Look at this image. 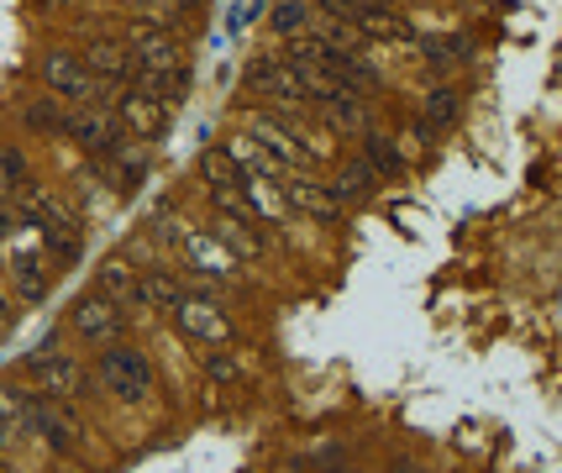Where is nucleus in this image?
Returning a JSON list of instances; mask_svg holds the SVG:
<instances>
[{
	"label": "nucleus",
	"instance_id": "f257e3e1",
	"mask_svg": "<svg viewBox=\"0 0 562 473\" xmlns=\"http://www.w3.org/2000/svg\"><path fill=\"white\" fill-rule=\"evenodd\" d=\"M43 85H48V95H58L64 105H90V100H105L111 95V79H100L90 64H85V53H48L43 58Z\"/></svg>",
	"mask_w": 562,
	"mask_h": 473
},
{
	"label": "nucleus",
	"instance_id": "f03ea898",
	"mask_svg": "<svg viewBox=\"0 0 562 473\" xmlns=\"http://www.w3.org/2000/svg\"><path fill=\"white\" fill-rule=\"evenodd\" d=\"M95 379L105 395H116L122 405H147L153 399V363L137 348H105L95 363Z\"/></svg>",
	"mask_w": 562,
	"mask_h": 473
},
{
	"label": "nucleus",
	"instance_id": "7ed1b4c3",
	"mask_svg": "<svg viewBox=\"0 0 562 473\" xmlns=\"http://www.w3.org/2000/svg\"><path fill=\"white\" fill-rule=\"evenodd\" d=\"M126 48H132V64H137V75H190V58H184V43H179V32L169 26H137L132 37H126Z\"/></svg>",
	"mask_w": 562,
	"mask_h": 473
},
{
	"label": "nucleus",
	"instance_id": "20e7f679",
	"mask_svg": "<svg viewBox=\"0 0 562 473\" xmlns=\"http://www.w3.org/2000/svg\"><path fill=\"white\" fill-rule=\"evenodd\" d=\"M243 126H247V137H252L258 148L269 153V158L279 164V169H284V174H294V169H316V164H311V153L294 143L290 116H279V111H252Z\"/></svg>",
	"mask_w": 562,
	"mask_h": 473
},
{
	"label": "nucleus",
	"instance_id": "39448f33",
	"mask_svg": "<svg viewBox=\"0 0 562 473\" xmlns=\"http://www.w3.org/2000/svg\"><path fill=\"white\" fill-rule=\"evenodd\" d=\"M22 211H26V226H32V232H37L48 248H58L64 258H74V252H79V216H74L64 200L32 195Z\"/></svg>",
	"mask_w": 562,
	"mask_h": 473
},
{
	"label": "nucleus",
	"instance_id": "423d86ee",
	"mask_svg": "<svg viewBox=\"0 0 562 473\" xmlns=\"http://www.w3.org/2000/svg\"><path fill=\"white\" fill-rule=\"evenodd\" d=\"M111 100V116L122 122V132H132L137 143H158L169 132V105L164 100L143 95V90H122V95H105Z\"/></svg>",
	"mask_w": 562,
	"mask_h": 473
},
{
	"label": "nucleus",
	"instance_id": "0eeeda50",
	"mask_svg": "<svg viewBox=\"0 0 562 473\" xmlns=\"http://www.w3.org/2000/svg\"><path fill=\"white\" fill-rule=\"evenodd\" d=\"M200 179H205V190L216 195V205L226 216H247V222H252V211H247V200H243V169L232 164V153L226 148L200 153Z\"/></svg>",
	"mask_w": 562,
	"mask_h": 473
},
{
	"label": "nucleus",
	"instance_id": "6e6552de",
	"mask_svg": "<svg viewBox=\"0 0 562 473\" xmlns=\"http://www.w3.org/2000/svg\"><path fill=\"white\" fill-rule=\"evenodd\" d=\"M64 132H69L85 153H95V158H111V153L122 148V137H126L122 122H116L111 111H100V105H74Z\"/></svg>",
	"mask_w": 562,
	"mask_h": 473
},
{
	"label": "nucleus",
	"instance_id": "1a4fd4ad",
	"mask_svg": "<svg viewBox=\"0 0 562 473\" xmlns=\"http://www.w3.org/2000/svg\"><path fill=\"white\" fill-rule=\"evenodd\" d=\"M69 331H74V337H85V342L111 348V342L122 337V305H116V300H105L100 290H95V295H85V300H74Z\"/></svg>",
	"mask_w": 562,
	"mask_h": 473
},
{
	"label": "nucleus",
	"instance_id": "9d476101",
	"mask_svg": "<svg viewBox=\"0 0 562 473\" xmlns=\"http://www.w3.org/2000/svg\"><path fill=\"white\" fill-rule=\"evenodd\" d=\"M173 322H179V331H184L190 342H205V348H226V342H232V322L216 311V300H205V295L179 300V305H173Z\"/></svg>",
	"mask_w": 562,
	"mask_h": 473
},
{
	"label": "nucleus",
	"instance_id": "9b49d317",
	"mask_svg": "<svg viewBox=\"0 0 562 473\" xmlns=\"http://www.w3.org/2000/svg\"><path fill=\"white\" fill-rule=\"evenodd\" d=\"M179 252H184V263L205 279H232L237 274V263H243L237 252L221 243L216 232H190V226H179Z\"/></svg>",
	"mask_w": 562,
	"mask_h": 473
},
{
	"label": "nucleus",
	"instance_id": "f8f14e48",
	"mask_svg": "<svg viewBox=\"0 0 562 473\" xmlns=\"http://www.w3.org/2000/svg\"><path fill=\"white\" fill-rule=\"evenodd\" d=\"M26 374H37V384H43V395L48 399H64L69 405L79 390H85V369H79V358H69V352H48V358H26L22 363Z\"/></svg>",
	"mask_w": 562,
	"mask_h": 473
},
{
	"label": "nucleus",
	"instance_id": "ddd939ff",
	"mask_svg": "<svg viewBox=\"0 0 562 473\" xmlns=\"http://www.w3.org/2000/svg\"><path fill=\"white\" fill-rule=\"evenodd\" d=\"M279 184H284V200H290V211H305V216H316V222H337V216H342V200L331 195V184L311 179L305 169L284 174Z\"/></svg>",
	"mask_w": 562,
	"mask_h": 473
},
{
	"label": "nucleus",
	"instance_id": "4468645a",
	"mask_svg": "<svg viewBox=\"0 0 562 473\" xmlns=\"http://www.w3.org/2000/svg\"><path fill=\"white\" fill-rule=\"evenodd\" d=\"M243 200H247V211H252V222L258 226H284L290 222L284 184L269 179V174H258V169H243Z\"/></svg>",
	"mask_w": 562,
	"mask_h": 473
},
{
	"label": "nucleus",
	"instance_id": "2eb2a0df",
	"mask_svg": "<svg viewBox=\"0 0 562 473\" xmlns=\"http://www.w3.org/2000/svg\"><path fill=\"white\" fill-rule=\"evenodd\" d=\"M32 426L53 452H79V421H74V410H64V399H37Z\"/></svg>",
	"mask_w": 562,
	"mask_h": 473
},
{
	"label": "nucleus",
	"instance_id": "dca6fc26",
	"mask_svg": "<svg viewBox=\"0 0 562 473\" xmlns=\"http://www.w3.org/2000/svg\"><path fill=\"white\" fill-rule=\"evenodd\" d=\"M95 290L105 300H116V305H132V311H143V274L132 269V258H105L95 269Z\"/></svg>",
	"mask_w": 562,
	"mask_h": 473
},
{
	"label": "nucleus",
	"instance_id": "f3484780",
	"mask_svg": "<svg viewBox=\"0 0 562 473\" xmlns=\"http://www.w3.org/2000/svg\"><path fill=\"white\" fill-rule=\"evenodd\" d=\"M321 116H326V126L337 132V137H368L373 126H368V105H363V95H352V90H342V95H331L326 105H316Z\"/></svg>",
	"mask_w": 562,
	"mask_h": 473
},
{
	"label": "nucleus",
	"instance_id": "a211bd4d",
	"mask_svg": "<svg viewBox=\"0 0 562 473\" xmlns=\"http://www.w3.org/2000/svg\"><path fill=\"white\" fill-rule=\"evenodd\" d=\"M85 64H90L100 79H137L132 48H126L122 37H95V43L85 48Z\"/></svg>",
	"mask_w": 562,
	"mask_h": 473
},
{
	"label": "nucleus",
	"instance_id": "6ab92c4d",
	"mask_svg": "<svg viewBox=\"0 0 562 473\" xmlns=\"http://www.w3.org/2000/svg\"><path fill=\"white\" fill-rule=\"evenodd\" d=\"M216 232L226 248L237 252V258H258L263 252V237H258V222H247V216H226V211H216Z\"/></svg>",
	"mask_w": 562,
	"mask_h": 473
},
{
	"label": "nucleus",
	"instance_id": "aec40b11",
	"mask_svg": "<svg viewBox=\"0 0 562 473\" xmlns=\"http://www.w3.org/2000/svg\"><path fill=\"white\" fill-rule=\"evenodd\" d=\"M358 32H363V37H384V43H411V22H405V16H400V11H394V5H379V11H363V16H358Z\"/></svg>",
	"mask_w": 562,
	"mask_h": 473
},
{
	"label": "nucleus",
	"instance_id": "412c9836",
	"mask_svg": "<svg viewBox=\"0 0 562 473\" xmlns=\"http://www.w3.org/2000/svg\"><path fill=\"white\" fill-rule=\"evenodd\" d=\"M100 164H111V169H116V190H137L143 174H147V148L122 137V148L111 153V158H100Z\"/></svg>",
	"mask_w": 562,
	"mask_h": 473
},
{
	"label": "nucleus",
	"instance_id": "4be33fe9",
	"mask_svg": "<svg viewBox=\"0 0 562 473\" xmlns=\"http://www.w3.org/2000/svg\"><path fill=\"white\" fill-rule=\"evenodd\" d=\"M373 169H368V158H352V164H342V169H337V179H331V195L342 200H368L373 195Z\"/></svg>",
	"mask_w": 562,
	"mask_h": 473
},
{
	"label": "nucleus",
	"instance_id": "5701e85b",
	"mask_svg": "<svg viewBox=\"0 0 562 473\" xmlns=\"http://www.w3.org/2000/svg\"><path fill=\"white\" fill-rule=\"evenodd\" d=\"M363 158L373 174H400L405 169V158H400V148H394V137H384V132H368L363 137Z\"/></svg>",
	"mask_w": 562,
	"mask_h": 473
},
{
	"label": "nucleus",
	"instance_id": "b1692460",
	"mask_svg": "<svg viewBox=\"0 0 562 473\" xmlns=\"http://www.w3.org/2000/svg\"><path fill=\"white\" fill-rule=\"evenodd\" d=\"M26 126H32V132H64V126H69V111H64V100H58V95L26 100Z\"/></svg>",
	"mask_w": 562,
	"mask_h": 473
},
{
	"label": "nucleus",
	"instance_id": "393cba45",
	"mask_svg": "<svg viewBox=\"0 0 562 473\" xmlns=\"http://www.w3.org/2000/svg\"><path fill=\"white\" fill-rule=\"evenodd\" d=\"M458 90L452 85H437V90H426V126H452L458 122Z\"/></svg>",
	"mask_w": 562,
	"mask_h": 473
},
{
	"label": "nucleus",
	"instance_id": "a878e982",
	"mask_svg": "<svg viewBox=\"0 0 562 473\" xmlns=\"http://www.w3.org/2000/svg\"><path fill=\"white\" fill-rule=\"evenodd\" d=\"M305 26H311V5H305V0H279V5H273V32H279L284 43L300 37Z\"/></svg>",
	"mask_w": 562,
	"mask_h": 473
},
{
	"label": "nucleus",
	"instance_id": "bb28decb",
	"mask_svg": "<svg viewBox=\"0 0 562 473\" xmlns=\"http://www.w3.org/2000/svg\"><path fill=\"white\" fill-rule=\"evenodd\" d=\"M22 421H32V405H26V399L16 395V390H0V437L11 442Z\"/></svg>",
	"mask_w": 562,
	"mask_h": 473
},
{
	"label": "nucleus",
	"instance_id": "cd10ccee",
	"mask_svg": "<svg viewBox=\"0 0 562 473\" xmlns=\"http://www.w3.org/2000/svg\"><path fill=\"white\" fill-rule=\"evenodd\" d=\"M184 300V290L173 284V274H147L143 279V305H164V311H173Z\"/></svg>",
	"mask_w": 562,
	"mask_h": 473
},
{
	"label": "nucleus",
	"instance_id": "c85d7f7f",
	"mask_svg": "<svg viewBox=\"0 0 562 473\" xmlns=\"http://www.w3.org/2000/svg\"><path fill=\"white\" fill-rule=\"evenodd\" d=\"M11 284H16V295L22 300H43L48 295V269H43V263H26V269L11 274Z\"/></svg>",
	"mask_w": 562,
	"mask_h": 473
},
{
	"label": "nucleus",
	"instance_id": "c756f323",
	"mask_svg": "<svg viewBox=\"0 0 562 473\" xmlns=\"http://www.w3.org/2000/svg\"><path fill=\"white\" fill-rule=\"evenodd\" d=\"M420 53L437 64V69H452V64H463L468 58V48L458 43V37H437V43H420Z\"/></svg>",
	"mask_w": 562,
	"mask_h": 473
},
{
	"label": "nucleus",
	"instance_id": "7c9ffc66",
	"mask_svg": "<svg viewBox=\"0 0 562 473\" xmlns=\"http://www.w3.org/2000/svg\"><path fill=\"white\" fill-rule=\"evenodd\" d=\"M326 5V16H337V22H358L363 11H379V5H394V0H321Z\"/></svg>",
	"mask_w": 562,
	"mask_h": 473
},
{
	"label": "nucleus",
	"instance_id": "2f4dec72",
	"mask_svg": "<svg viewBox=\"0 0 562 473\" xmlns=\"http://www.w3.org/2000/svg\"><path fill=\"white\" fill-rule=\"evenodd\" d=\"M205 374L211 379H237V363H232V358H211V363H205Z\"/></svg>",
	"mask_w": 562,
	"mask_h": 473
},
{
	"label": "nucleus",
	"instance_id": "473e14b6",
	"mask_svg": "<svg viewBox=\"0 0 562 473\" xmlns=\"http://www.w3.org/2000/svg\"><path fill=\"white\" fill-rule=\"evenodd\" d=\"M5 331H11V305L0 300V337H5Z\"/></svg>",
	"mask_w": 562,
	"mask_h": 473
},
{
	"label": "nucleus",
	"instance_id": "72a5a7b5",
	"mask_svg": "<svg viewBox=\"0 0 562 473\" xmlns=\"http://www.w3.org/2000/svg\"><path fill=\"white\" fill-rule=\"evenodd\" d=\"M400 473H420V469H416V463H400Z\"/></svg>",
	"mask_w": 562,
	"mask_h": 473
},
{
	"label": "nucleus",
	"instance_id": "f704fd0d",
	"mask_svg": "<svg viewBox=\"0 0 562 473\" xmlns=\"http://www.w3.org/2000/svg\"><path fill=\"white\" fill-rule=\"evenodd\" d=\"M331 473H352V469H331Z\"/></svg>",
	"mask_w": 562,
	"mask_h": 473
}]
</instances>
